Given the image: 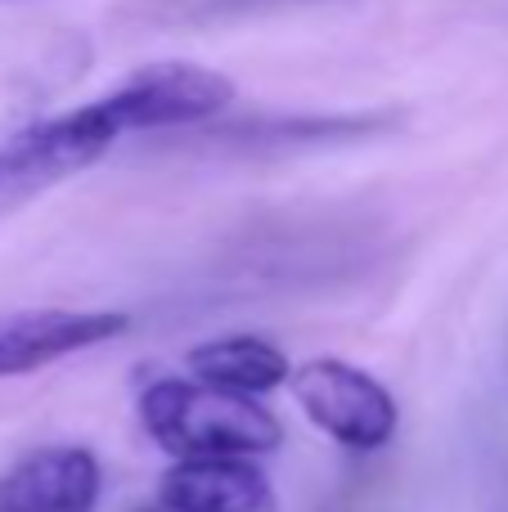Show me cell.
<instances>
[{
	"label": "cell",
	"mask_w": 508,
	"mask_h": 512,
	"mask_svg": "<svg viewBox=\"0 0 508 512\" xmlns=\"http://www.w3.org/2000/svg\"><path fill=\"white\" fill-rule=\"evenodd\" d=\"M284 5V0H180L171 9L176 23H212V18H239V14H257V9Z\"/></svg>",
	"instance_id": "cell-7"
},
{
	"label": "cell",
	"mask_w": 508,
	"mask_h": 512,
	"mask_svg": "<svg viewBox=\"0 0 508 512\" xmlns=\"http://www.w3.org/2000/svg\"><path fill=\"white\" fill-rule=\"evenodd\" d=\"M140 423L176 459H252L284 441V427L266 405L212 382H153L140 396Z\"/></svg>",
	"instance_id": "cell-1"
},
{
	"label": "cell",
	"mask_w": 508,
	"mask_h": 512,
	"mask_svg": "<svg viewBox=\"0 0 508 512\" xmlns=\"http://www.w3.org/2000/svg\"><path fill=\"white\" fill-rule=\"evenodd\" d=\"M158 499L171 512H275L270 477L252 459H180Z\"/></svg>",
	"instance_id": "cell-5"
},
{
	"label": "cell",
	"mask_w": 508,
	"mask_h": 512,
	"mask_svg": "<svg viewBox=\"0 0 508 512\" xmlns=\"http://www.w3.org/2000/svg\"><path fill=\"white\" fill-rule=\"evenodd\" d=\"M185 360L198 373V382H212L221 391H239V396H266V391L284 387L293 378L288 355L275 342L252 337V333L212 337V342L194 346Z\"/></svg>",
	"instance_id": "cell-6"
},
{
	"label": "cell",
	"mask_w": 508,
	"mask_h": 512,
	"mask_svg": "<svg viewBox=\"0 0 508 512\" xmlns=\"http://www.w3.org/2000/svg\"><path fill=\"white\" fill-rule=\"evenodd\" d=\"M99 463L81 445H45L0 472V512H95Z\"/></svg>",
	"instance_id": "cell-4"
},
{
	"label": "cell",
	"mask_w": 508,
	"mask_h": 512,
	"mask_svg": "<svg viewBox=\"0 0 508 512\" xmlns=\"http://www.w3.org/2000/svg\"><path fill=\"white\" fill-rule=\"evenodd\" d=\"M144 512H171V508H144Z\"/></svg>",
	"instance_id": "cell-8"
},
{
	"label": "cell",
	"mask_w": 508,
	"mask_h": 512,
	"mask_svg": "<svg viewBox=\"0 0 508 512\" xmlns=\"http://www.w3.org/2000/svg\"><path fill=\"white\" fill-rule=\"evenodd\" d=\"M302 414L347 450H378L396 432V400L378 378L347 360H306L288 378Z\"/></svg>",
	"instance_id": "cell-2"
},
{
	"label": "cell",
	"mask_w": 508,
	"mask_h": 512,
	"mask_svg": "<svg viewBox=\"0 0 508 512\" xmlns=\"http://www.w3.org/2000/svg\"><path fill=\"white\" fill-rule=\"evenodd\" d=\"M131 328L122 310H23L0 319V378H23L63 355L113 342Z\"/></svg>",
	"instance_id": "cell-3"
}]
</instances>
